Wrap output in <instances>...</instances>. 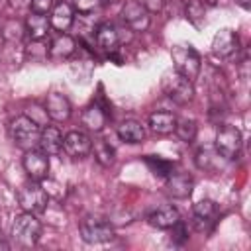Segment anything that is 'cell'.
I'll use <instances>...</instances> for the list:
<instances>
[{
	"label": "cell",
	"mask_w": 251,
	"mask_h": 251,
	"mask_svg": "<svg viewBox=\"0 0 251 251\" xmlns=\"http://www.w3.org/2000/svg\"><path fill=\"white\" fill-rule=\"evenodd\" d=\"M192 218H194V227L198 231H204V233L210 231L218 218V204L210 198L198 200L192 208Z\"/></svg>",
	"instance_id": "obj_10"
},
{
	"label": "cell",
	"mask_w": 251,
	"mask_h": 251,
	"mask_svg": "<svg viewBox=\"0 0 251 251\" xmlns=\"http://www.w3.org/2000/svg\"><path fill=\"white\" fill-rule=\"evenodd\" d=\"M145 165L151 169V173L159 178H167L173 171V163L167 161V159H161V157H155V155H145Z\"/></svg>",
	"instance_id": "obj_27"
},
{
	"label": "cell",
	"mask_w": 251,
	"mask_h": 251,
	"mask_svg": "<svg viewBox=\"0 0 251 251\" xmlns=\"http://www.w3.org/2000/svg\"><path fill=\"white\" fill-rule=\"evenodd\" d=\"M39 149L47 155H57L63 149V135L59 131V127L55 126H47L41 127V135H39Z\"/></svg>",
	"instance_id": "obj_19"
},
{
	"label": "cell",
	"mask_w": 251,
	"mask_h": 251,
	"mask_svg": "<svg viewBox=\"0 0 251 251\" xmlns=\"http://www.w3.org/2000/svg\"><path fill=\"white\" fill-rule=\"evenodd\" d=\"M118 137L124 141V143H141L145 139V127L135 122V120H126L118 126L116 129Z\"/></svg>",
	"instance_id": "obj_21"
},
{
	"label": "cell",
	"mask_w": 251,
	"mask_h": 251,
	"mask_svg": "<svg viewBox=\"0 0 251 251\" xmlns=\"http://www.w3.org/2000/svg\"><path fill=\"white\" fill-rule=\"evenodd\" d=\"M122 20L124 24L131 29V31H145L151 24V16L149 12L135 0H129L124 4L122 8Z\"/></svg>",
	"instance_id": "obj_9"
},
{
	"label": "cell",
	"mask_w": 251,
	"mask_h": 251,
	"mask_svg": "<svg viewBox=\"0 0 251 251\" xmlns=\"http://www.w3.org/2000/svg\"><path fill=\"white\" fill-rule=\"evenodd\" d=\"M235 4H237V6H241L243 10H249V6H251V0H235Z\"/></svg>",
	"instance_id": "obj_35"
},
{
	"label": "cell",
	"mask_w": 251,
	"mask_h": 251,
	"mask_svg": "<svg viewBox=\"0 0 251 251\" xmlns=\"http://www.w3.org/2000/svg\"><path fill=\"white\" fill-rule=\"evenodd\" d=\"M53 6H55V0H31V4H29L31 12H35V14H43V16H45L47 12H51Z\"/></svg>",
	"instance_id": "obj_31"
},
{
	"label": "cell",
	"mask_w": 251,
	"mask_h": 251,
	"mask_svg": "<svg viewBox=\"0 0 251 251\" xmlns=\"http://www.w3.org/2000/svg\"><path fill=\"white\" fill-rule=\"evenodd\" d=\"M239 49V37L231 27H222L212 37V53L218 57H229Z\"/></svg>",
	"instance_id": "obj_11"
},
{
	"label": "cell",
	"mask_w": 251,
	"mask_h": 251,
	"mask_svg": "<svg viewBox=\"0 0 251 251\" xmlns=\"http://www.w3.org/2000/svg\"><path fill=\"white\" fill-rule=\"evenodd\" d=\"M241 143H243V137H241V131L231 126V124H222L216 131V141H214V147H216V153L226 159V161H231L239 155L241 151Z\"/></svg>",
	"instance_id": "obj_5"
},
{
	"label": "cell",
	"mask_w": 251,
	"mask_h": 251,
	"mask_svg": "<svg viewBox=\"0 0 251 251\" xmlns=\"http://www.w3.org/2000/svg\"><path fill=\"white\" fill-rule=\"evenodd\" d=\"M8 2H10V6L16 8V10H25V8H29V4H31V0H8Z\"/></svg>",
	"instance_id": "obj_33"
},
{
	"label": "cell",
	"mask_w": 251,
	"mask_h": 251,
	"mask_svg": "<svg viewBox=\"0 0 251 251\" xmlns=\"http://www.w3.org/2000/svg\"><path fill=\"white\" fill-rule=\"evenodd\" d=\"M80 120H82V126L86 129H90V131H102L104 126H106V122H108V110L102 108L98 102H94V104H90V106L84 108Z\"/></svg>",
	"instance_id": "obj_18"
},
{
	"label": "cell",
	"mask_w": 251,
	"mask_h": 251,
	"mask_svg": "<svg viewBox=\"0 0 251 251\" xmlns=\"http://www.w3.org/2000/svg\"><path fill=\"white\" fill-rule=\"evenodd\" d=\"M196 131H198V127H196V122H194V120H188V118L176 120V126H175V133H176V137H178L180 141H184V143H190V141H194V137H196Z\"/></svg>",
	"instance_id": "obj_28"
},
{
	"label": "cell",
	"mask_w": 251,
	"mask_h": 251,
	"mask_svg": "<svg viewBox=\"0 0 251 251\" xmlns=\"http://www.w3.org/2000/svg\"><path fill=\"white\" fill-rule=\"evenodd\" d=\"M73 22H75V10H73V6L69 2H65V0H59L53 6L51 16H49L51 27H55L57 31L63 33V31H67L73 25Z\"/></svg>",
	"instance_id": "obj_15"
},
{
	"label": "cell",
	"mask_w": 251,
	"mask_h": 251,
	"mask_svg": "<svg viewBox=\"0 0 251 251\" xmlns=\"http://www.w3.org/2000/svg\"><path fill=\"white\" fill-rule=\"evenodd\" d=\"M71 102L67 100L65 94L61 92H51L47 94L45 100V114L53 120V122H67L71 116Z\"/></svg>",
	"instance_id": "obj_13"
},
{
	"label": "cell",
	"mask_w": 251,
	"mask_h": 251,
	"mask_svg": "<svg viewBox=\"0 0 251 251\" xmlns=\"http://www.w3.org/2000/svg\"><path fill=\"white\" fill-rule=\"evenodd\" d=\"M171 59H173V67L176 73H180L184 78H188L190 82H194L200 75L202 69V57L198 55V51L192 45L186 43H178L171 49Z\"/></svg>",
	"instance_id": "obj_1"
},
{
	"label": "cell",
	"mask_w": 251,
	"mask_h": 251,
	"mask_svg": "<svg viewBox=\"0 0 251 251\" xmlns=\"http://www.w3.org/2000/svg\"><path fill=\"white\" fill-rule=\"evenodd\" d=\"M120 43V33L112 24H102L96 27V45L104 51H116Z\"/></svg>",
	"instance_id": "obj_22"
},
{
	"label": "cell",
	"mask_w": 251,
	"mask_h": 251,
	"mask_svg": "<svg viewBox=\"0 0 251 251\" xmlns=\"http://www.w3.org/2000/svg\"><path fill=\"white\" fill-rule=\"evenodd\" d=\"M24 25H25V35H27L31 41H41L43 37H47L49 29H51L49 18L43 16V14H35V12H31V14L25 18Z\"/></svg>",
	"instance_id": "obj_17"
},
{
	"label": "cell",
	"mask_w": 251,
	"mask_h": 251,
	"mask_svg": "<svg viewBox=\"0 0 251 251\" xmlns=\"http://www.w3.org/2000/svg\"><path fill=\"white\" fill-rule=\"evenodd\" d=\"M149 224L157 229H169L173 227L178 220H180V214L178 210L173 206V204H161L159 208H155L151 214H149Z\"/></svg>",
	"instance_id": "obj_16"
},
{
	"label": "cell",
	"mask_w": 251,
	"mask_h": 251,
	"mask_svg": "<svg viewBox=\"0 0 251 251\" xmlns=\"http://www.w3.org/2000/svg\"><path fill=\"white\" fill-rule=\"evenodd\" d=\"M161 88L163 92L176 104H188L192 102L194 98V86L188 78H184L180 73L176 71H167L163 75V80H161Z\"/></svg>",
	"instance_id": "obj_4"
},
{
	"label": "cell",
	"mask_w": 251,
	"mask_h": 251,
	"mask_svg": "<svg viewBox=\"0 0 251 251\" xmlns=\"http://www.w3.org/2000/svg\"><path fill=\"white\" fill-rule=\"evenodd\" d=\"M63 149L69 157L82 159L92 151V139L82 131H69L63 137Z\"/></svg>",
	"instance_id": "obj_12"
},
{
	"label": "cell",
	"mask_w": 251,
	"mask_h": 251,
	"mask_svg": "<svg viewBox=\"0 0 251 251\" xmlns=\"http://www.w3.org/2000/svg\"><path fill=\"white\" fill-rule=\"evenodd\" d=\"M165 186H167V192L173 198H186L192 192L194 180L186 173H175V171H171V175L165 178Z\"/></svg>",
	"instance_id": "obj_14"
},
{
	"label": "cell",
	"mask_w": 251,
	"mask_h": 251,
	"mask_svg": "<svg viewBox=\"0 0 251 251\" xmlns=\"http://www.w3.org/2000/svg\"><path fill=\"white\" fill-rule=\"evenodd\" d=\"M22 167L31 180H43L49 173V155L41 149H27L22 157Z\"/></svg>",
	"instance_id": "obj_8"
},
{
	"label": "cell",
	"mask_w": 251,
	"mask_h": 251,
	"mask_svg": "<svg viewBox=\"0 0 251 251\" xmlns=\"http://www.w3.org/2000/svg\"><path fill=\"white\" fill-rule=\"evenodd\" d=\"M41 235V222L31 212H22L12 224V239L22 247H33Z\"/></svg>",
	"instance_id": "obj_3"
},
{
	"label": "cell",
	"mask_w": 251,
	"mask_h": 251,
	"mask_svg": "<svg viewBox=\"0 0 251 251\" xmlns=\"http://www.w3.org/2000/svg\"><path fill=\"white\" fill-rule=\"evenodd\" d=\"M104 4V0H73V10H76L78 14H90L94 10H98Z\"/></svg>",
	"instance_id": "obj_29"
},
{
	"label": "cell",
	"mask_w": 251,
	"mask_h": 251,
	"mask_svg": "<svg viewBox=\"0 0 251 251\" xmlns=\"http://www.w3.org/2000/svg\"><path fill=\"white\" fill-rule=\"evenodd\" d=\"M41 126L29 116H18L10 122V137L22 149H33L39 143Z\"/></svg>",
	"instance_id": "obj_2"
},
{
	"label": "cell",
	"mask_w": 251,
	"mask_h": 251,
	"mask_svg": "<svg viewBox=\"0 0 251 251\" xmlns=\"http://www.w3.org/2000/svg\"><path fill=\"white\" fill-rule=\"evenodd\" d=\"M75 49H76L75 39L71 35H67V33H61L59 37L53 39V43L49 47V55L55 57V59H67V57H71L75 53Z\"/></svg>",
	"instance_id": "obj_23"
},
{
	"label": "cell",
	"mask_w": 251,
	"mask_h": 251,
	"mask_svg": "<svg viewBox=\"0 0 251 251\" xmlns=\"http://www.w3.org/2000/svg\"><path fill=\"white\" fill-rule=\"evenodd\" d=\"M78 229L84 243H106L114 237L112 224L102 216H86L80 222Z\"/></svg>",
	"instance_id": "obj_7"
},
{
	"label": "cell",
	"mask_w": 251,
	"mask_h": 251,
	"mask_svg": "<svg viewBox=\"0 0 251 251\" xmlns=\"http://www.w3.org/2000/svg\"><path fill=\"white\" fill-rule=\"evenodd\" d=\"M135 2H139L149 14L151 12H161L163 6H165V0H135Z\"/></svg>",
	"instance_id": "obj_32"
},
{
	"label": "cell",
	"mask_w": 251,
	"mask_h": 251,
	"mask_svg": "<svg viewBox=\"0 0 251 251\" xmlns=\"http://www.w3.org/2000/svg\"><path fill=\"white\" fill-rule=\"evenodd\" d=\"M25 35V25L16 20V18H10L6 22H2L0 25V37L8 43H20V39Z\"/></svg>",
	"instance_id": "obj_24"
},
{
	"label": "cell",
	"mask_w": 251,
	"mask_h": 251,
	"mask_svg": "<svg viewBox=\"0 0 251 251\" xmlns=\"http://www.w3.org/2000/svg\"><path fill=\"white\" fill-rule=\"evenodd\" d=\"M184 16L194 27L202 29V25L206 24V6L200 0H188V4L184 8Z\"/></svg>",
	"instance_id": "obj_26"
},
{
	"label": "cell",
	"mask_w": 251,
	"mask_h": 251,
	"mask_svg": "<svg viewBox=\"0 0 251 251\" xmlns=\"http://www.w3.org/2000/svg\"><path fill=\"white\" fill-rule=\"evenodd\" d=\"M204 6H222L224 0H200Z\"/></svg>",
	"instance_id": "obj_34"
},
{
	"label": "cell",
	"mask_w": 251,
	"mask_h": 251,
	"mask_svg": "<svg viewBox=\"0 0 251 251\" xmlns=\"http://www.w3.org/2000/svg\"><path fill=\"white\" fill-rule=\"evenodd\" d=\"M92 151H94V159L98 161V165H102V167H112L114 165L116 151L106 139H96L92 143Z\"/></svg>",
	"instance_id": "obj_25"
},
{
	"label": "cell",
	"mask_w": 251,
	"mask_h": 251,
	"mask_svg": "<svg viewBox=\"0 0 251 251\" xmlns=\"http://www.w3.org/2000/svg\"><path fill=\"white\" fill-rule=\"evenodd\" d=\"M175 126H176V116L173 112L159 110V112H153L149 116V127H151V131H155L159 135L173 133L175 131Z\"/></svg>",
	"instance_id": "obj_20"
},
{
	"label": "cell",
	"mask_w": 251,
	"mask_h": 251,
	"mask_svg": "<svg viewBox=\"0 0 251 251\" xmlns=\"http://www.w3.org/2000/svg\"><path fill=\"white\" fill-rule=\"evenodd\" d=\"M171 229V239H173V243L175 245H182L186 239H188V231H186V226L182 224V220H178L173 227H169Z\"/></svg>",
	"instance_id": "obj_30"
},
{
	"label": "cell",
	"mask_w": 251,
	"mask_h": 251,
	"mask_svg": "<svg viewBox=\"0 0 251 251\" xmlns=\"http://www.w3.org/2000/svg\"><path fill=\"white\" fill-rule=\"evenodd\" d=\"M49 196L47 190L39 184V180H27L20 186L18 190V204L24 212H31V214H39L47 208Z\"/></svg>",
	"instance_id": "obj_6"
}]
</instances>
